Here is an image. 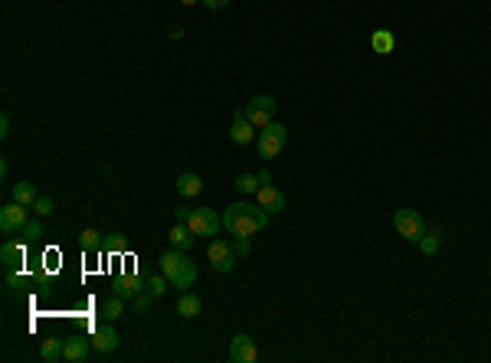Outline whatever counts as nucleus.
I'll use <instances>...</instances> for the list:
<instances>
[{"mask_svg": "<svg viewBox=\"0 0 491 363\" xmlns=\"http://www.w3.org/2000/svg\"><path fill=\"white\" fill-rule=\"evenodd\" d=\"M265 223H269V213L259 206V203H229L223 210V229L229 236H249L253 239L255 233H263Z\"/></svg>", "mask_w": 491, "mask_h": 363, "instance_id": "nucleus-1", "label": "nucleus"}, {"mask_svg": "<svg viewBox=\"0 0 491 363\" xmlns=\"http://www.w3.org/2000/svg\"><path fill=\"white\" fill-rule=\"evenodd\" d=\"M161 272L167 275L170 288H180V291H187V288L197 281V265L187 259V252H180V249H170V252L161 255Z\"/></svg>", "mask_w": 491, "mask_h": 363, "instance_id": "nucleus-2", "label": "nucleus"}, {"mask_svg": "<svg viewBox=\"0 0 491 363\" xmlns=\"http://www.w3.org/2000/svg\"><path fill=\"white\" fill-rule=\"evenodd\" d=\"M288 141V128L279 125V121H272V125H265L263 131H259V138H255V147H259V157H265V161H275L282 154V147H285Z\"/></svg>", "mask_w": 491, "mask_h": 363, "instance_id": "nucleus-3", "label": "nucleus"}, {"mask_svg": "<svg viewBox=\"0 0 491 363\" xmlns=\"http://www.w3.org/2000/svg\"><path fill=\"white\" fill-rule=\"evenodd\" d=\"M393 226H397V233L407 242H419L426 233V220L419 216V210H413V206H399L397 213H393Z\"/></svg>", "mask_w": 491, "mask_h": 363, "instance_id": "nucleus-4", "label": "nucleus"}, {"mask_svg": "<svg viewBox=\"0 0 491 363\" xmlns=\"http://www.w3.org/2000/svg\"><path fill=\"white\" fill-rule=\"evenodd\" d=\"M187 226H190L194 236H216L223 226V216L216 210H210V206H197V210H190V216H187Z\"/></svg>", "mask_w": 491, "mask_h": 363, "instance_id": "nucleus-5", "label": "nucleus"}, {"mask_svg": "<svg viewBox=\"0 0 491 363\" xmlns=\"http://www.w3.org/2000/svg\"><path fill=\"white\" fill-rule=\"evenodd\" d=\"M275 108H279V105H275V99H272V95H255V99L249 101L243 111H246V118H249L255 128H259V131H263L265 125H272V121H275Z\"/></svg>", "mask_w": 491, "mask_h": 363, "instance_id": "nucleus-6", "label": "nucleus"}, {"mask_svg": "<svg viewBox=\"0 0 491 363\" xmlns=\"http://www.w3.org/2000/svg\"><path fill=\"white\" fill-rule=\"evenodd\" d=\"M236 249L226 242V239H213L210 242V249H206V262L213 265V272H233V265H236Z\"/></svg>", "mask_w": 491, "mask_h": 363, "instance_id": "nucleus-7", "label": "nucleus"}, {"mask_svg": "<svg viewBox=\"0 0 491 363\" xmlns=\"http://www.w3.org/2000/svg\"><path fill=\"white\" fill-rule=\"evenodd\" d=\"M229 360L233 363H255L259 360V347L249 334H236V337L229 340Z\"/></svg>", "mask_w": 491, "mask_h": 363, "instance_id": "nucleus-8", "label": "nucleus"}, {"mask_svg": "<svg viewBox=\"0 0 491 363\" xmlns=\"http://www.w3.org/2000/svg\"><path fill=\"white\" fill-rule=\"evenodd\" d=\"M26 223H30V216H26V206H20V203H7L0 210V229L4 233H23Z\"/></svg>", "mask_w": 491, "mask_h": 363, "instance_id": "nucleus-9", "label": "nucleus"}, {"mask_svg": "<svg viewBox=\"0 0 491 363\" xmlns=\"http://www.w3.org/2000/svg\"><path fill=\"white\" fill-rule=\"evenodd\" d=\"M255 131H259V128L246 118V111H236V115H233V125H229V141L239 144V147H243V144H253Z\"/></svg>", "mask_w": 491, "mask_h": 363, "instance_id": "nucleus-10", "label": "nucleus"}, {"mask_svg": "<svg viewBox=\"0 0 491 363\" xmlns=\"http://www.w3.org/2000/svg\"><path fill=\"white\" fill-rule=\"evenodd\" d=\"M255 203H259L265 213H285V194L272 184H263L255 190Z\"/></svg>", "mask_w": 491, "mask_h": 363, "instance_id": "nucleus-11", "label": "nucleus"}, {"mask_svg": "<svg viewBox=\"0 0 491 363\" xmlns=\"http://www.w3.org/2000/svg\"><path fill=\"white\" fill-rule=\"evenodd\" d=\"M92 350H99V354H115L118 350V330L109 324H99V328L92 330Z\"/></svg>", "mask_w": 491, "mask_h": 363, "instance_id": "nucleus-12", "label": "nucleus"}, {"mask_svg": "<svg viewBox=\"0 0 491 363\" xmlns=\"http://www.w3.org/2000/svg\"><path fill=\"white\" fill-rule=\"evenodd\" d=\"M0 259L7 269H20L26 262V242H17V239H7V242L0 245Z\"/></svg>", "mask_w": 491, "mask_h": 363, "instance_id": "nucleus-13", "label": "nucleus"}, {"mask_svg": "<svg viewBox=\"0 0 491 363\" xmlns=\"http://www.w3.org/2000/svg\"><path fill=\"white\" fill-rule=\"evenodd\" d=\"M144 288H148V281H141V279H138V275H121V279L115 281V285H111V295L128 298V301H131V298H138V295H141Z\"/></svg>", "mask_w": 491, "mask_h": 363, "instance_id": "nucleus-14", "label": "nucleus"}, {"mask_svg": "<svg viewBox=\"0 0 491 363\" xmlns=\"http://www.w3.org/2000/svg\"><path fill=\"white\" fill-rule=\"evenodd\" d=\"M89 350H92V337H79V334H72V337L66 340V360L69 363H82L85 357H89Z\"/></svg>", "mask_w": 491, "mask_h": 363, "instance_id": "nucleus-15", "label": "nucleus"}, {"mask_svg": "<svg viewBox=\"0 0 491 363\" xmlns=\"http://www.w3.org/2000/svg\"><path fill=\"white\" fill-rule=\"evenodd\" d=\"M170 249H180V252H187V249H194L197 236L190 233V226L187 223H174V229H170Z\"/></svg>", "mask_w": 491, "mask_h": 363, "instance_id": "nucleus-16", "label": "nucleus"}, {"mask_svg": "<svg viewBox=\"0 0 491 363\" xmlns=\"http://www.w3.org/2000/svg\"><path fill=\"white\" fill-rule=\"evenodd\" d=\"M177 194L187 196V200H190V196H200L204 194V177H200V174H180L177 177Z\"/></svg>", "mask_w": 491, "mask_h": 363, "instance_id": "nucleus-17", "label": "nucleus"}, {"mask_svg": "<svg viewBox=\"0 0 491 363\" xmlns=\"http://www.w3.org/2000/svg\"><path fill=\"white\" fill-rule=\"evenodd\" d=\"M40 357L46 363H56V360H66V340L60 337H46L40 347Z\"/></svg>", "mask_w": 491, "mask_h": 363, "instance_id": "nucleus-18", "label": "nucleus"}, {"mask_svg": "<svg viewBox=\"0 0 491 363\" xmlns=\"http://www.w3.org/2000/svg\"><path fill=\"white\" fill-rule=\"evenodd\" d=\"M200 311H204V301H200L194 291H184V295L177 298V314H180V318H187V321H190V318H197Z\"/></svg>", "mask_w": 491, "mask_h": 363, "instance_id": "nucleus-19", "label": "nucleus"}, {"mask_svg": "<svg viewBox=\"0 0 491 363\" xmlns=\"http://www.w3.org/2000/svg\"><path fill=\"white\" fill-rule=\"evenodd\" d=\"M370 46H373V52H380V56H390V52L397 50V36L390 33V30H377V33L370 36Z\"/></svg>", "mask_w": 491, "mask_h": 363, "instance_id": "nucleus-20", "label": "nucleus"}, {"mask_svg": "<svg viewBox=\"0 0 491 363\" xmlns=\"http://www.w3.org/2000/svg\"><path fill=\"white\" fill-rule=\"evenodd\" d=\"M79 245H82L85 252H102V245H105V236L102 233H99V229H82V233H79Z\"/></svg>", "mask_w": 491, "mask_h": 363, "instance_id": "nucleus-21", "label": "nucleus"}, {"mask_svg": "<svg viewBox=\"0 0 491 363\" xmlns=\"http://www.w3.org/2000/svg\"><path fill=\"white\" fill-rule=\"evenodd\" d=\"M13 203H20V206H33L36 203V186L30 184V180H20V184H13Z\"/></svg>", "mask_w": 491, "mask_h": 363, "instance_id": "nucleus-22", "label": "nucleus"}, {"mask_svg": "<svg viewBox=\"0 0 491 363\" xmlns=\"http://www.w3.org/2000/svg\"><path fill=\"white\" fill-rule=\"evenodd\" d=\"M419 252L423 255H436L439 252V245H442V229H426L423 233V239H419Z\"/></svg>", "mask_w": 491, "mask_h": 363, "instance_id": "nucleus-23", "label": "nucleus"}, {"mask_svg": "<svg viewBox=\"0 0 491 363\" xmlns=\"http://www.w3.org/2000/svg\"><path fill=\"white\" fill-rule=\"evenodd\" d=\"M121 314H125V298H118V295H111L109 301L102 304V318L105 321H118Z\"/></svg>", "mask_w": 491, "mask_h": 363, "instance_id": "nucleus-24", "label": "nucleus"}, {"mask_svg": "<svg viewBox=\"0 0 491 363\" xmlns=\"http://www.w3.org/2000/svg\"><path fill=\"white\" fill-rule=\"evenodd\" d=\"M233 184H236L239 194H255V190L263 186V180H259V174H239Z\"/></svg>", "mask_w": 491, "mask_h": 363, "instance_id": "nucleus-25", "label": "nucleus"}, {"mask_svg": "<svg viewBox=\"0 0 491 363\" xmlns=\"http://www.w3.org/2000/svg\"><path fill=\"white\" fill-rule=\"evenodd\" d=\"M4 279H7V285L13 288V291H23V288L30 285V279H26L20 269H7V275H4Z\"/></svg>", "mask_w": 491, "mask_h": 363, "instance_id": "nucleus-26", "label": "nucleus"}, {"mask_svg": "<svg viewBox=\"0 0 491 363\" xmlns=\"http://www.w3.org/2000/svg\"><path fill=\"white\" fill-rule=\"evenodd\" d=\"M167 285H170V281H167V275H164V272H161V275H151V279H148V291H151L154 298H161L164 291H167Z\"/></svg>", "mask_w": 491, "mask_h": 363, "instance_id": "nucleus-27", "label": "nucleus"}, {"mask_svg": "<svg viewBox=\"0 0 491 363\" xmlns=\"http://www.w3.org/2000/svg\"><path fill=\"white\" fill-rule=\"evenodd\" d=\"M105 249L111 255H125L128 252V239L125 236H105Z\"/></svg>", "mask_w": 491, "mask_h": 363, "instance_id": "nucleus-28", "label": "nucleus"}, {"mask_svg": "<svg viewBox=\"0 0 491 363\" xmlns=\"http://www.w3.org/2000/svg\"><path fill=\"white\" fill-rule=\"evenodd\" d=\"M20 236H23V242H36V239L43 236V223L40 220H30L23 226V233H20Z\"/></svg>", "mask_w": 491, "mask_h": 363, "instance_id": "nucleus-29", "label": "nucleus"}, {"mask_svg": "<svg viewBox=\"0 0 491 363\" xmlns=\"http://www.w3.org/2000/svg\"><path fill=\"white\" fill-rule=\"evenodd\" d=\"M151 301H154L151 291H141L138 298H131V304H135V311H138V314H148V311H151Z\"/></svg>", "mask_w": 491, "mask_h": 363, "instance_id": "nucleus-30", "label": "nucleus"}, {"mask_svg": "<svg viewBox=\"0 0 491 363\" xmlns=\"http://www.w3.org/2000/svg\"><path fill=\"white\" fill-rule=\"evenodd\" d=\"M33 213L40 216V220H43V216H50V213H53V200H50V196H36Z\"/></svg>", "mask_w": 491, "mask_h": 363, "instance_id": "nucleus-31", "label": "nucleus"}, {"mask_svg": "<svg viewBox=\"0 0 491 363\" xmlns=\"http://www.w3.org/2000/svg\"><path fill=\"white\" fill-rule=\"evenodd\" d=\"M233 249H236L239 259H246V255L253 252V245H249V236H236V242H233Z\"/></svg>", "mask_w": 491, "mask_h": 363, "instance_id": "nucleus-32", "label": "nucleus"}, {"mask_svg": "<svg viewBox=\"0 0 491 363\" xmlns=\"http://www.w3.org/2000/svg\"><path fill=\"white\" fill-rule=\"evenodd\" d=\"M226 4H229V0H204V7H206V10H223Z\"/></svg>", "mask_w": 491, "mask_h": 363, "instance_id": "nucleus-33", "label": "nucleus"}, {"mask_svg": "<svg viewBox=\"0 0 491 363\" xmlns=\"http://www.w3.org/2000/svg\"><path fill=\"white\" fill-rule=\"evenodd\" d=\"M174 216H177V223H187V216H190V206H177V210H174Z\"/></svg>", "mask_w": 491, "mask_h": 363, "instance_id": "nucleus-34", "label": "nucleus"}, {"mask_svg": "<svg viewBox=\"0 0 491 363\" xmlns=\"http://www.w3.org/2000/svg\"><path fill=\"white\" fill-rule=\"evenodd\" d=\"M0 135H10V115H0Z\"/></svg>", "mask_w": 491, "mask_h": 363, "instance_id": "nucleus-35", "label": "nucleus"}, {"mask_svg": "<svg viewBox=\"0 0 491 363\" xmlns=\"http://www.w3.org/2000/svg\"><path fill=\"white\" fill-rule=\"evenodd\" d=\"M167 33H170V40H180V36H184V26H170Z\"/></svg>", "mask_w": 491, "mask_h": 363, "instance_id": "nucleus-36", "label": "nucleus"}, {"mask_svg": "<svg viewBox=\"0 0 491 363\" xmlns=\"http://www.w3.org/2000/svg\"><path fill=\"white\" fill-rule=\"evenodd\" d=\"M184 7H194V4H204V0H180Z\"/></svg>", "mask_w": 491, "mask_h": 363, "instance_id": "nucleus-37", "label": "nucleus"}]
</instances>
